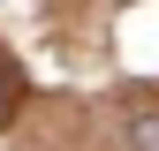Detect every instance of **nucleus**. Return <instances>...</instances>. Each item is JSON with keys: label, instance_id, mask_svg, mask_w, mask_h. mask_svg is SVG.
<instances>
[{"label": "nucleus", "instance_id": "1", "mask_svg": "<svg viewBox=\"0 0 159 151\" xmlns=\"http://www.w3.org/2000/svg\"><path fill=\"white\" fill-rule=\"evenodd\" d=\"M0 121H8V76H0Z\"/></svg>", "mask_w": 159, "mask_h": 151}]
</instances>
